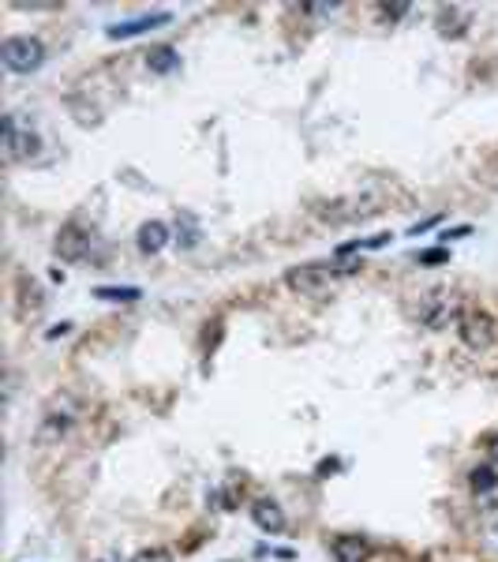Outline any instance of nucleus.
<instances>
[{
  "label": "nucleus",
  "mask_w": 498,
  "mask_h": 562,
  "mask_svg": "<svg viewBox=\"0 0 498 562\" xmlns=\"http://www.w3.org/2000/svg\"><path fill=\"white\" fill-rule=\"evenodd\" d=\"M147 68L154 75H169V72L180 68V53H176V49H169V45H157V49H150V53H147Z\"/></svg>",
  "instance_id": "10"
},
{
  "label": "nucleus",
  "mask_w": 498,
  "mask_h": 562,
  "mask_svg": "<svg viewBox=\"0 0 498 562\" xmlns=\"http://www.w3.org/2000/svg\"><path fill=\"white\" fill-rule=\"evenodd\" d=\"M311 16H330V11H337V4H307Z\"/></svg>",
  "instance_id": "18"
},
{
  "label": "nucleus",
  "mask_w": 498,
  "mask_h": 562,
  "mask_svg": "<svg viewBox=\"0 0 498 562\" xmlns=\"http://www.w3.org/2000/svg\"><path fill=\"white\" fill-rule=\"evenodd\" d=\"M131 562H173V555H169L165 547H147V551H139Z\"/></svg>",
  "instance_id": "14"
},
{
  "label": "nucleus",
  "mask_w": 498,
  "mask_h": 562,
  "mask_svg": "<svg viewBox=\"0 0 498 562\" xmlns=\"http://www.w3.org/2000/svg\"><path fill=\"white\" fill-rule=\"evenodd\" d=\"M101 562H124V558H116V555H109V558H101Z\"/></svg>",
  "instance_id": "20"
},
{
  "label": "nucleus",
  "mask_w": 498,
  "mask_h": 562,
  "mask_svg": "<svg viewBox=\"0 0 498 562\" xmlns=\"http://www.w3.org/2000/svg\"><path fill=\"white\" fill-rule=\"evenodd\" d=\"M52 252H57L64 263H83L90 255V232L79 229V225H64L52 240Z\"/></svg>",
  "instance_id": "4"
},
{
  "label": "nucleus",
  "mask_w": 498,
  "mask_h": 562,
  "mask_svg": "<svg viewBox=\"0 0 498 562\" xmlns=\"http://www.w3.org/2000/svg\"><path fill=\"white\" fill-rule=\"evenodd\" d=\"M251 521L262 532H281L285 529V510L273 499H255L251 502Z\"/></svg>",
  "instance_id": "8"
},
{
  "label": "nucleus",
  "mask_w": 498,
  "mask_h": 562,
  "mask_svg": "<svg viewBox=\"0 0 498 562\" xmlns=\"http://www.w3.org/2000/svg\"><path fill=\"white\" fill-rule=\"evenodd\" d=\"M461 337H465L468 349H487V345L494 342V326H491L487 315H465V322H461Z\"/></svg>",
  "instance_id": "7"
},
{
  "label": "nucleus",
  "mask_w": 498,
  "mask_h": 562,
  "mask_svg": "<svg viewBox=\"0 0 498 562\" xmlns=\"http://www.w3.org/2000/svg\"><path fill=\"white\" fill-rule=\"evenodd\" d=\"M225 562H232V558H225Z\"/></svg>",
  "instance_id": "21"
},
{
  "label": "nucleus",
  "mask_w": 498,
  "mask_h": 562,
  "mask_svg": "<svg viewBox=\"0 0 498 562\" xmlns=\"http://www.w3.org/2000/svg\"><path fill=\"white\" fill-rule=\"evenodd\" d=\"M472 491H480V495H487V491H494L498 488V473L491 465H483V468H472Z\"/></svg>",
  "instance_id": "12"
},
{
  "label": "nucleus",
  "mask_w": 498,
  "mask_h": 562,
  "mask_svg": "<svg viewBox=\"0 0 498 562\" xmlns=\"http://www.w3.org/2000/svg\"><path fill=\"white\" fill-rule=\"evenodd\" d=\"M334 558L337 562H367V555H371V544L363 540V536H356V532H341V536H334Z\"/></svg>",
  "instance_id": "6"
},
{
  "label": "nucleus",
  "mask_w": 498,
  "mask_h": 562,
  "mask_svg": "<svg viewBox=\"0 0 498 562\" xmlns=\"http://www.w3.org/2000/svg\"><path fill=\"white\" fill-rule=\"evenodd\" d=\"M0 139H4V158L8 162H23V158H34V154H38V135L34 132H19L16 116H4Z\"/></svg>",
  "instance_id": "3"
},
{
  "label": "nucleus",
  "mask_w": 498,
  "mask_h": 562,
  "mask_svg": "<svg viewBox=\"0 0 498 562\" xmlns=\"http://www.w3.org/2000/svg\"><path fill=\"white\" fill-rule=\"evenodd\" d=\"M468 232H472L468 225H457V229H446V232H442V240H457V237H468Z\"/></svg>",
  "instance_id": "17"
},
{
  "label": "nucleus",
  "mask_w": 498,
  "mask_h": 562,
  "mask_svg": "<svg viewBox=\"0 0 498 562\" xmlns=\"http://www.w3.org/2000/svg\"><path fill=\"white\" fill-rule=\"evenodd\" d=\"M378 11H383L386 19H401L404 11H409V4H383V8H378Z\"/></svg>",
  "instance_id": "15"
},
{
  "label": "nucleus",
  "mask_w": 498,
  "mask_h": 562,
  "mask_svg": "<svg viewBox=\"0 0 498 562\" xmlns=\"http://www.w3.org/2000/svg\"><path fill=\"white\" fill-rule=\"evenodd\" d=\"M337 468H341V461H337V457H326V461L319 465V476H334Z\"/></svg>",
  "instance_id": "16"
},
{
  "label": "nucleus",
  "mask_w": 498,
  "mask_h": 562,
  "mask_svg": "<svg viewBox=\"0 0 498 562\" xmlns=\"http://www.w3.org/2000/svg\"><path fill=\"white\" fill-rule=\"evenodd\" d=\"M0 60H4L8 72L16 75H30L45 64V45L38 42L30 34H16V38H4V45H0Z\"/></svg>",
  "instance_id": "1"
},
{
  "label": "nucleus",
  "mask_w": 498,
  "mask_h": 562,
  "mask_svg": "<svg viewBox=\"0 0 498 562\" xmlns=\"http://www.w3.org/2000/svg\"><path fill=\"white\" fill-rule=\"evenodd\" d=\"M173 23V16L169 11H150V16H135V19H124V23H113L109 34L113 42H120V38H139V34H150V30H157V27H169Z\"/></svg>",
  "instance_id": "5"
},
{
  "label": "nucleus",
  "mask_w": 498,
  "mask_h": 562,
  "mask_svg": "<svg viewBox=\"0 0 498 562\" xmlns=\"http://www.w3.org/2000/svg\"><path fill=\"white\" fill-rule=\"evenodd\" d=\"M98 300H109V304H131V300H139L142 289H135V285H101V289H94Z\"/></svg>",
  "instance_id": "11"
},
{
  "label": "nucleus",
  "mask_w": 498,
  "mask_h": 562,
  "mask_svg": "<svg viewBox=\"0 0 498 562\" xmlns=\"http://www.w3.org/2000/svg\"><path fill=\"white\" fill-rule=\"evenodd\" d=\"M135 244H139L142 255H157V252L169 244V225H165V221H147V225L139 229Z\"/></svg>",
  "instance_id": "9"
},
{
  "label": "nucleus",
  "mask_w": 498,
  "mask_h": 562,
  "mask_svg": "<svg viewBox=\"0 0 498 562\" xmlns=\"http://www.w3.org/2000/svg\"><path fill=\"white\" fill-rule=\"evenodd\" d=\"M491 457H494V461H498V439L491 442Z\"/></svg>",
  "instance_id": "19"
},
{
  "label": "nucleus",
  "mask_w": 498,
  "mask_h": 562,
  "mask_svg": "<svg viewBox=\"0 0 498 562\" xmlns=\"http://www.w3.org/2000/svg\"><path fill=\"white\" fill-rule=\"evenodd\" d=\"M337 274H349V270H334V266H319V263H311V266H296V270H288L285 274V285L288 289H296V293H322L326 285H330Z\"/></svg>",
  "instance_id": "2"
},
{
  "label": "nucleus",
  "mask_w": 498,
  "mask_h": 562,
  "mask_svg": "<svg viewBox=\"0 0 498 562\" xmlns=\"http://www.w3.org/2000/svg\"><path fill=\"white\" fill-rule=\"evenodd\" d=\"M416 263L419 266H442V263H450V252L446 247H427V252H419Z\"/></svg>",
  "instance_id": "13"
}]
</instances>
